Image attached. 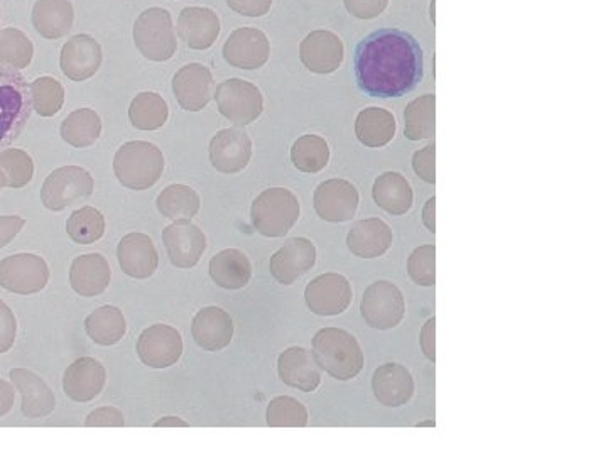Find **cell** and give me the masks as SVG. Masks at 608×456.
<instances>
[{
	"label": "cell",
	"mask_w": 608,
	"mask_h": 456,
	"mask_svg": "<svg viewBox=\"0 0 608 456\" xmlns=\"http://www.w3.org/2000/svg\"><path fill=\"white\" fill-rule=\"evenodd\" d=\"M11 381L15 391L23 397V415L30 419L46 418L54 411L57 397L50 385L46 384L39 375L27 369H12Z\"/></svg>",
	"instance_id": "d4e9b609"
},
{
	"label": "cell",
	"mask_w": 608,
	"mask_h": 456,
	"mask_svg": "<svg viewBox=\"0 0 608 456\" xmlns=\"http://www.w3.org/2000/svg\"><path fill=\"white\" fill-rule=\"evenodd\" d=\"M424 76L420 42L401 29H379L356 51L357 85L375 99H399L411 94Z\"/></svg>",
	"instance_id": "6da1fadb"
},
{
	"label": "cell",
	"mask_w": 608,
	"mask_h": 456,
	"mask_svg": "<svg viewBox=\"0 0 608 456\" xmlns=\"http://www.w3.org/2000/svg\"><path fill=\"white\" fill-rule=\"evenodd\" d=\"M15 389L4 379H0V418L11 412L14 407Z\"/></svg>",
	"instance_id": "db71d44e"
},
{
	"label": "cell",
	"mask_w": 608,
	"mask_h": 456,
	"mask_svg": "<svg viewBox=\"0 0 608 456\" xmlns=\"http://www.w3.org/2000/svg\"><path fill=\"white\" fill-rule=\"evenodd\" d=\"M35 57V46L23 30L8 27L0 29V63L12 69L23 70L29 66Z\"/></svg>",
	"instance_id": "b9f144b4"
},
{
	"label": "cell",
	"mask_w": 608,
	"mask_h": 456,
	"mask_svg": "<svg viewBox=\"0 0 608 456\" xmlns=\"http://www.w3.org/2000/svg\"><path fill=\"white\" fill-rule=\"evenodd\" d=\"M348 14L357 20H375L386 11L389 0H344Z\"/></svg>",
	"instance_id": "c3c4849f"
},
{
	"label": "cell",
	"mask_w": 608,
	"mask_h": 456,
	"mask_svg": "<svg viewBox=\"0 0 608 456\" xmlns=\"http://www.w3.org/2000/svg\"><path fill=\"white\" fill-rule=\"evenodd\" d=\"M408 272L411 280L420 286H435L436 284V247H418L409 256Z\"/></svg>",
	"instance_id": "f6af8a7d"
},
{
	"label": "cell",
	"mask_w": 608,
	"mask_h": 456,
	"mask_svg": "<svg viewBox=\"0 0 608 456\" xmlns=\"http://www.w3.org/2000/svg\"><path fill=\"white\" fill-rule=\"evenodd\" d=\"M94 188V176L85 168H58L45 180L41 201L48 210L61 211L91 197Z\"/></svg>",
	"instance_id": "ba28073f"
},
{
	"label": "cell",
	"mask_w": 608,
	"mask_h": 456,
	"mask_svg": "<svg viewBox=\"0 0 608 456\" xmlns=\"http://www.w3.org/2000/svg\"><path fill=\"white\" fill-rule=\"evenodd\" d=\"M436 198H430V200L426 201V205H424L423 208V222L424 225H426L427 231L433 232V234H435L436 232Z\"/></svg>",
	"instance_id": "11a10c76"
},
{
	"label": "cell",
	"mask_w": 608,
	"mask_h": 456,
	"mask_svg": "<svg viewBox=\"0 0 608 456\" xmlns=\"http://www.w3.org/2000/svg\"><path fill=\"white\" fill-rule=\"evenodd\" d=\"M418 427H433V428H435V421L420 422V424H418Z\"/></svg>",
	"instance_id": "680465c9"
},
{
	"label": "cell",
	"mask_w": 608,
	"mask_h": 456,
	"mask_svg": "<svg viewBox=\"0 0 608 456\" xmlns=\"http://www.w3.org/2000/svg\"><path fill=\"white\" fill-rule=\"evenodd\" d=\"M117 259L122 272L134 280H148L158 271V250L152 238L146 234H129L122 237L119 242Z\"/></svg>",
	"instance_id": "44dd1931"
},
{
	"label": "cell",
	"mask_w": 608,
	"mask_h": 456,
	"mask_svg": "<svg viewBox=\"0 0 608 456\" xmlns=\"http://www.w3.org/2000/svg\"><path fill=\"white\" fill-rule=\"evenodd\" d=\"M313 355L320 369L338 381L356 379L365 362L356 336L340 329L320 330L313 338Z\"/></svg>",
	"instance_id": "7a4b0ae2"
},
{
	"label": "cell",
	"mask_w": 608,
	"mask_h": 456,
	"mask_svg": "<svg viewBox=\"0 0 608 456\" xmlns=\"http://www.w3.org/2000/svg\"><path fill=\"white\" fill-rule=\"evenodd\" d=\"M435 155V144H430L426 148L415 152L414 158H412L414 173L424 182L430 183V185H435L436 183Z\"/></svg>",
	"instance_id": "bcb514c9"
},
{
	"label": "cell",
	"mask_w": 608,
	"mask_h": 456,
	"mask_svg": "<svg viewBox=\"0 0 608 456\" xmlns=\"http://www.w3.org/2000/svg\"><path fill=\"white\" fill-rule=\"evenodd\" d=\"M393 231L384 220L367 219L351 225L347 246L353 256L375 259L384 256L393 246Z\"/></svg>",
	"instance_id": "4316f807"
},
{
	"label": "cell",
	"mask_w": 608,
	"mask_h": 456,
	"mask_svg": "<svg viewBox=\"0 0 608 456\" xmlns=\"http://www.w3.org/2000/svg\"><path fill=\"white\" fill-rule=\"evenodd\" d=\"M405 136L409 140L431 139L436 131V97L423 95L412 100L405 112Z\"/></svg>",
	"instance_id": "74e56055"
},
{
	"label": "cell",
	"mask_w": 608,
	"mask_h": 456,
	"mask_svg": "<svg viewBox=\"0 0 608 456\" xmlns=\"http://www.w3.org/2000/svg\"><path fill=\"white\" fill-rule=\"evenodd\" d=\"M299 58L310 72L330 75L344 63L345 46L332 30H313L299 46Z\"/></svg>",
	"instance_id": "9a60e30c"
},
{
	"label": "cell",
	"mask_w": 608,
	"mask_h": 456,
	"mask_svg": "<svg viewBox=\"0 0 608 456\" xmlns=\"http://www.w3.org/2000/svg\"><path fill=\"white\" fill-rule=\"evenodd\" d=\"M164 171L163 151L151 143L131 140L115 152L114 173L125 188L144 192L161 180Z\"/></svg>",
	"instance_id": "3957f363"
},
{
	"label": "cell",
	"mask_w": 608,
	"mask_h": 456,
	"mask_svg": "<svg viewBox=\"0 0 608 456\" xmlns=\"http://www.w3.org/2000/svg\"><path fill=\"white\" fill-rule=\"evenodd\" d=\"M268 424L271 428H305L308 424L307 406L295 397H276L268 406Z\"/></svg>",
	"instance_id": "ee69618b"
},
{
	"label": "cell",
	"mask_w": 608,
	"mask_h": 456,
	"mask_svg": "<svg viewBox=\"0 0 608 456\" xmlns=\"http://www.w3.org/2000/svg\"><path fill=\"white\" fill-rule=\"evenodd\" d=\"M156 428H188V422L183 421L182 418L170 416V418L159 419L154 422Z\"/></svg>",
	"instance_id": "9f6ffc18"
},
{
	"label": "cell",
	"mask_w": 608,
	"mask_h": 456,
	"mask_svg": "<svg viewBox=\"0 0 608 456\" xmlns=\"http://www.w3.org/2000/svg\"><path fill=\"white\" fill-rule=\"evenodd\" d=\"M396 119L387 110L371 107L357 115L356 136L367 148H384L396 136Z\"/></svg>",
	"instance_id": "d6a6232c"
},
{
	"label": "cell",
	"mask_w": 608,
	"mask_h": 456,
	"mask_svg": "<svg viewBox=\"0 0 608 456\" xmlns=\"http://www.w3.org/2000/svg\"><path fill=\"white\" fill-rule=\"evenodd\" d=\"M280 378L289 387L302 393H314L322 384V369L311 352L302 347H291L280 355L277 362Z\"/></svg>",
	"instance_id": "7402d4cb"
},
{
	"label": "cell",
	"mask_w": 608,
	"mask_h": 456,
	"mask_svg": "<svg viewBox=\"0 0 608 456\" xmlns=\"http://www.w3.org/2000/svg\"><path fill=\"white\" fill-rule=\"evenodd\" d=\"M35 176V162L23 149L0 151V183L4 188L20 189L29 185Z\"/></svg>",
	"instance_id": "ab89813d"
},
{
	"label": "cell",
	"mask_w": 608,
	"mask_h": 456,
	"mask_svg": "<svg viewBox=\"0 0 608 456\" xmlns=\"http://www.w3.org/2000/svg\"><path fill=\"white\" fill-rule=\"evenodd\" d=\"M4 188V186H2V183H0V189Z\"/></svg>",
	"instance_id": "91938a15"
},
{
	"label": "cell",
	"mask_w": 608,
	"mask_h": 456,
	"mask_svg": "<svg viewBox=\"0 0 608 456\" xmlns=\"http://www.w3.org/2000/svg\"><path fill=\"white\" fill-rule=\"evenodd\" d=\"M353 298L351 284L342 274L318 275L305 291L308 308L320 317H337L347 311Z\"/></svg>",
	"instance_id": "7c38bea8"
},
{
	"label": "cell",
	"mask_w": 608,
	"mask_h": 456,
	"mask_svg": "<svg viewBox=\"0 0 608 456\" xmlns=\"http://www.w3.org/2000/svg\"><path fill=\"white\" fill-rule=\"evenodd\" d=\"M213 97L223 118L238 127L252 124L264 112V97L261 90L246 79L231 78L222 82Z\"/></svg>",
	"instance_id": "52a82bcc"
},
{
	"label": "cell",
	"mask_w": 608,
	"mask_h": 456,
	"mask_svg": "<svg viewBox=\"0 0 608 456\" xmlns=\"http://www.w3.org/2000/svg\"><path fill=\"white\" fill-rule=\"evenodd\" d=\"M75 23V11L70 0H36L33 26L42 38L57 39L69 35Z\"/></svg>",
	"instance_id": "f546056e"
},
{
	"label": "cell",
	"mask_w": 608,
	"mask_h": 456,
	"mask_svg": "<svg viewBox=\"0 0 608 456\" xmlns=\"http://www.w3.org/2000/svg\"><path fill=\"white\" fill-rule=\"evenodd\" d=\"M110 278L112 271H110L109 260L102 254H85L76 257L70 268V284L82 298H94L106 293Z\"/></svg>",
	"instance_id": "484cf974"
},
{
	"label": "cell",
	"mask_w": 608,
	"mask_h": 456,
	"mask_svg": "<svg viewBox=\"0 0 608 456\" xmlns=\"http://www.w3.org/2000/svg\"><path fill=\"white\" fill-rule=\"evenodd\" d=\"M85 330L95 344L112 347L124 338L127 323H125L124 313L117 306L107 305L88 315L85 320Z\"/></svg>",
	"instance_id": "836d02e7"
},
{
	"label": "cell",
	"mask_w": 608,
	"mask_h": 456,
	"mask_svg": "<svg viewBox=\"0 0 608 456\" xmlns=\"http://www.w3.org/2000/svg\"><path fill=\"white\" fill-rule=\"evenodd\" d=\"M431 20L435 23V0H433V4H431Z\"/></svg>",
	"instance_id": "6f0895ef"
},
{
	"label": "cell",
	"mask_w": 608,
	"mask_h": 456,
	"mask_svg": "<svg viewBox=\"0 0 608 456\" xmlns=\"http://www.w3.org/2000/svg\"><path fill=\"white\" fill-rule=\"evenodd\" d=\"M178 35L191 50H208L219 39V15L207 8L183 9L178 17Z\"/></svg>",
	"instance_id": "83f0119b"
},
{
	"label": "cell",
	"mask_w": 608,
	"mask_h": 456,
	"mask_svg": "<svg viewBox=\"0 0 608 456\" xmlns=\"http://www.w3.org/2000/svg\"><path fill=\"white\" fill-rule=\"evenodd\" d=\"M156 205L161 215L176 222V220H191L197 217L201 201L194 188L186 185H170L159 193Z\"/></svg>",
	"instance_id": "d590c367"
},
{
	"label": "cell",
	"mask_w": 608,
	"mask_h": 456,
	"mask_svg": "<svg viewBox=\"0 0 608 456\" xmlns=\"http://www.w3.org/2000/svg\"><path fill=\"white\" fill-rule=\"evenodd\" d=\"M66 232L75 244L90 246L106 234V217L97 208H79L73 211L66 222Z\"/></svg>",
	"instance_id": "60d3db41"
},
{
	"label": "cell",
	"mask_w": 608,
	"mask_h": 456,
	"mask_svg": "<svg viewBox=\"0 0 608 456\" xmlns=\"http://www.w3.org/2000/svg\"><path fill=\"white\" fill-rule=\"evenodd\" d=\"M164 247L171 264L178 269H191L200 262L207 250V237L189 220H176L163 232Z\"/></svg>",
	"instance_id": "5bb4252c"
},
{
	"label": "cell",
	"mask_w": 608,
	"mask_h": 456,
	"mask_svg": "<svg viewBox=\"0 0 608 456\" xmlns=\"http://www.w3.org/2000/svg\"><path fill=\"white\" fill-rule=\"evenodd\" d=\"M170 118L166 100L154 91H142L131 102V124L139 131H158Z\"/></svg>",
	"instance_id": "8d00e7d4"
},
{
	"label": "cell",
	"mask_w": 608,
	"mask_h": 456,
	"mask_svg": "<svg viewBox=\"0 0 608 456\" xmlns=\"http://www.w3.org/2000/svg\"><path fill=\"white\" fill-rule=\"evenodd\" d=\"M134 42L142 57L151 61H167L176 53L178 41L170 11L151 8L144 11L134 24Z\"/></svg>",
	"instance_id": "8992f818"
},
{
	"label": "cell",
	"mask_w": 608,
	"mask_h": 456,
	"mask_svg": "<svg viewBox=\"0 0 608 456\" xmlns=\"http://www.w3.org/2000/svg\"><path fill=\"white\" fill-rule=\"evenodd\" d=\"M228 8L246 17H262L271 11L272 0H227Z\"/></svg>",
	"instance_id": "f907efd6"
},
{
	"label": "cell",
	"mask_w": 608,
	"mask_h": 456,
	"mask_svg": "<svg viewBox=\"0 0 608 456\" xmlns=\"http://www.w3.org/2000/svg\"><path fill=\"white\" fill-rule=\"evenodd\" d=\"M372 195H374L375 204L382 210L396 217L408 213L411 210L412 200H414L408 180L402 174L393 173V171L384 173L375 180Z\"/></svg>",
	"instance_id": "1f68e13d"
},
{
	"label": "cell",
	"mask_w": 608,
	"mask_h": 456,
	"mask_svg": "<svg viewBox=\"0 0 608 456\" xmlns=\"http://www.w3.org/2000/svg\"><path fill=\"white\" fill-rule=\"evenodd\" d=\"M271 57V42L261 29L240 27L228 36L223 58L238 70H259Z\"/></svg>",
	"instance_id": "4fadbf2b"
},
{
	"label": "cell",
	"mask_w": 608,
	"mask_h": 456,
	"mask_svg": "<svg viewBox=\"0 0 608 456\" xmlns=\"http://www.w3.org/2000/svg\"><path fill=\"white\" fill-rule=\"evenodd\" d=\"M102 46L88 35L73 36L61 50V72L72 82H85L102 66Z\"/></svg>",
	"instance_id": "ffe728a7"
},
{
	"label": "cell",
	"mask_w": 608,
	"mask_h": 456,
	"mask_svg": "<svg viewBox=\"0 0 608 456\" xmlns=\"http://www.w3.org/2000/svg\"><path fill=\"white\" fill-rule=\"evenodd\" d=\"M291 161L301 173L314 174L325 170L330 161V146L323 137L308 134L299 137L291 148Z\"/></svg>",
	"instance_id": "f35d334b"
},
{
	"label": "cell",
	"mask_w": 608,
	"mask_h": 456,
	"mask_svg": "<svg viewBox=\"0 0 608 456\" xmlns=\"http://www.w3.org/2000/svg\"><path fill=\"white\" fill-rule=\"evenodd\" d=\"M360 311L363 320L372 329H396L397 324L405 320V296L396 284L377 281L363 293Z\"/></svg>",
	"instance_id": "30bf717a"
},
{
	"label": "cell",
	"mask_w": 608,
	"mask_h": 456,
	"mask_svg": "<svg viewBox=\"0 0 608 456\" xmlns=\"http://www.w3.org/2000/svg\"><path fill=\"white\" fill-rule=\"evenodd\" d=\"M30 100L33 110L41 118H53L63 109L65 103V88L51 76H41L30 84Z\"/></svg>",
	"instance_id": "7bdbcfd3"
},
{
	"label": "cell",
	"mask_w": 608,
	"mask_h": 456,
	"mask_svg": "<svg viewBox=\"0 0 608 456\" xmlns=\"http://www.w3.org/2000/svg\"><path fill=\"white\" fill-rule=\"evenodd\" d=\"M30 88L17 70L0 63V149L17 139L29 121Z\"/></svg>",
	"instance_id": "277c9868"
},
{
	"label": "cell",
	"mask_w": 608,
	"mask_h": 456,
	"mask_svg": "<svg viewBox=\"0 0 608 456\" xmlns=\"http://www.w3.org/2000/svg\"><path fill=\"white\" fill-rule=\"evenodd\" d=\"M50 281V268L36 254H15L0 260V286L14 295H36Z\"/></svg>",
	"instance_id": "9c48e42d"
},
{
	"label": "cell",
	"mask_w": 608,
	"mask_h": 456,
	"mask_svg": "<svg viewBox=\"0 0 608 456\" xmlns=\"http://www.w3.org/2000/svg\"><path fill=\"white\" fill-rule=\"evenodd\" d=\"M213 75L200 63L183 66L173 78V94L182 109L188 112H200L213 97Z\"/></svg>",
	"instance_id": "d6986e66"
},
{
	"label": "cell",
	"mask_w": 608,
	"mask_h": 456,
	"mask_svg": "<svg viewBox=\"0 0 608 456\" xmlns=\"http://www.w3.org/2000/svg\"><path fill=\"white\" fill-rule=\"evenodd\" d=\"M359 208V192L347 180H328L314 192V210L325 222H348Z\"/></svg>",
	"instance_id": "ac0fdd59"
},
{
	"label": "cell",
	"mask_w": 608,
	"mask_h": 456,
	"mask_svg": "<svg viewBox=\"0 0 608 456\" xmlns=\"http://www.w3.org/2000/svg\"><path fill=\"white\" fill-rule=\"evenodd\" d=\"M106 367L91 357H82L66 369L63 389L75 403H90L106 387Z\"/></svg>",
	"instance_id": "603a6c76"
},
{
	"label": "cell",
	"mask_w": 608,
	"mask_h": 456,
	"mask_svg": "<svg viewBox=\"0 0 608 456\" xmlns=\"http://www.w3.org/2000/svg\"><path fill=\"white\" fill-rule=\"evenodd\" d=\"M102 134V119L91 109H78L70 113L61 124V137L76 149L94 146Z\"/></svg>",
	"instance_id": "e575fe53"
},
{
	"label": "cell",
	"mask_w": 608,
	"mask_h": 456,
	"mask_svg": "<svg viewBox=\"0 0 608 456\" xmlns=\"http://www.w3.org/2000/svg\"><path fill=\"white\" fill-rule=\"evenodd\" d=\"M317 262V247L308 238L296 237L287 241L274 256L271 257L272 278L284 286H291L301 275L313 269Z\"/></svg>",
	"instance_id": "e0dca14e"
},
{
	"label": "cell",
	"mask_w": 608,
	"mask_h": 456,
	"mask_svg": "<svg viewBox=\"0 0 608 456\" xmlns=\"http://www.w3.org/2000/svg\"><path fill=\"white\" fill-rule=\"evenodd\" d=\"M137 355L144 366L167 369L182 358V333L170 324H152L140 333L137 340Z\"/></svg>",
	"instance_id": "8fae6325"
},
{
	"label": "cell",
	"mask_w": 608,
	"mask_h": 456,
	"mask_svg": "<svg viewBox=\"0 0 608 456\" xmlns=\"http://www.w3.org/2000/svg\"><path fill=\"white\" fill-rule=\"evenodd\" d=\"M250 217L259 234L271 238L284 237L298 222V198L286 188L265 189L253 200Z\"/></svg>",
	"instance_id": "5b68a950"
},
{
	"label": "cell",
	"mask_w": 608,
	"mask_h": 456,
	"mask_svg": "<svg viewBox=\"0 0 608 456\" xmlns=\"http://www.w3.org/2000/svg\"><path fill=\"white\" fill-rule=\"evenodd\" d=\"M195 344L207 352H220L231 345L234 321L227 311L216 306H207L195 315L191 323Z\"/></svg>",
	"instance_id": "cb8c5ba5"
},
{
	"label": "cell",
	"mask_w": 608,
	"mask_h": 456,
	"mask_svg": "<svg viewBox=\"0 0 608 456\" xmlns=\"http://www.w3.org/2000/svg\"><path fill=\"white\" fill-rule=\"evenodd\" d=\"M26 225V220L17 215L0 217V249H4L14 241Z\"/></svg>",
	"instance_id": "816d5d0a"
},
{
	"label": "cell",
	"mask_w": 608,
	"mask_h": 456,
	"mask_svg": "<svg viewBox=\"0 0 608 456\" xmlns=\"http://www.w3.org/2000/svg\"><path fill=\"white\" fill-rule=\"evenodd\" d=\"M372 389H374L375 399L382 406H405L414 394V379L406 367L399 363H386L375 370Z\"/></svg>",
	"instance_id": "f1b7e54d"
},
{
	"label": "cell",
	"mask_w": 608,
	"mask_h": 456,
	"mask_svg": "<svg viewBox=\"0 0 608 456\" xmlns=\"http://www.w3.org/2000/svg\"><path fill=\"white\" fill-rule=\"evenodd\" d=\"M87 428H122L125 427L124 415L119 411L117 407L106 406L95 409L85 419Z\"/></svg>",
	"instance_id": "681fc988"
},
{
	"label": "cell",
	"mask_w": 608,
	"mask_h": 456,
	"mask_svg": "<svg viewBox=\"0 0 608 456\" xmlns=\"http://www.w3.org/2000/svg\"><path fill=\"white\" fill-rule=\"evenodd\" d=\"M210 278L223 289H243L252 278V264L243 250L225 249L210 260Z\"/></svg>",
	"instance_id": "4dcf8cb0"
},
{
	"label": "cell",
	"mask_w": 608,
	"mask_h": 456,
	"mask_svg": "<svg viewBox=\"0 0 608 456\" xmlns=\"http://www.w3.org/2000/svg\"><path fill=\"white\" fill-rule=\"evenodd\" d=\"M435 330V318H431V320H427L426 324H424L423 326V330H421V350H423V354L426 355L427 358H430L431 362H435L436 360Z\"/></svg>",
	"instance_id": "f5cc1de1"
},
{
	"label": "cell",
	"mask_w": 608,
	"mask_h": 456,
	"mask_svg": "<svg viewBox=\"0 0 608 456\" xmlns=\"http://www.w3.org/2000/svg\"><path fill=\"white\" fill-rule=\"evenodd\" d=\"M208 155L216 171L237 174L249 167L252 159V140L238 128H223L210 143Z\"/></svg>",
	"instance_id": "2e32d148"
},
{
	"label": "cell",
	"mask_w": 608,
	"mask_h": 456,
	"mask_svg": "<svg viewBox=\"0 0 608 456\" xmlns=\"http://www.w3.org/2000/svg\"><path fill=\"white\" fill-rule=\"evenodd\" d=\"M15 336H17V320L14 311L0 299V354H5L14 347Z\"/></svg>",
	"instance_id": "7dc6e473"
}]
</instances>
